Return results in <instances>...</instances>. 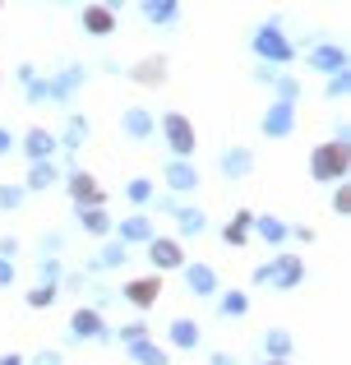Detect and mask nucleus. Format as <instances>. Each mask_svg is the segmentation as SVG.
Here are the masks:
<instances>
[{"label": "nucleus", "instance_id": "nucleus-1", "mask_svg": "<svg viewBox=\"0 0 351 365\" xmlns=\"http://www.w3.org/2000/svg\"><path fill=\"white\" fill-rule=\"evenodd\" d=\"M310 167H315V180H342L347 176V143H319Z\"/></svg>", "mask_w": 351, "mask_h": 365}, {"label": "nucleus", "instance_id": "nucleus-2", "mask_svg": "<svg viewBox=\"0 0 351 365\" xmlns=\"http://www.w3.org/2000/svg\"><path fill=\"white\" fill-rule=\"evenodd\" d=\"M300 273H305V268H300V259H296V255H278L268 268H259L254 277H259V282H273L278 292H291V287L300 282Z\"/></svg>", "mask_w": 351, "mask_h": 365}, {"label": "nucleus", "instance_id": "nucleus-3", "mask_svg": "<svg viewBox=\"0 0 351 365\" xmlns=\"http://www.w3.org/2000/svg\"><path fill=\"white\" fill-rule=\"evenodd\" d=\"M162 134H167V143H172V153H176L180 162H185L189 153L199 148V134H194V125H189L185 116H176V111H172V116H162Z\"/></svg>", "mask_w": 351, "mask_h": 365}, {"label": "nucleus", "instance_id": "nucleus-4", "mask_svg": "<svg viewBox=\"0 0 351 365\" xmlns=\"http://www.w3.org/2000/svg\"><path fill=\"white\" fill-rule=\"evenodd\" d=\"M254 51H259L263 61H291V42L282 37L278 24H268V28H259V33H254Z\"/></svg>", "mask_w": 351, "mask_h": 365}, {"label": "nucleus", "instance_id": "nucleus-5", "mask_svg": "<svg viewBox=\"0 0 351 365\" xmlns=\"http://www.w3.org/2000/svg\"><path fill=\"white\" fill-rule=\"evenodd\" d=\"M291 125H296V111H291V102H273V111L263 116V134H268V139H287Z\"/></svg>", "mask_w": 351, "mask_h": 365}, {"label": "nucleus", "instance_id": "nucleus-6", "mask_svg": "<svg viewBox=\"0 0 351 365\" xmlns=\"http://www.w3.org/2000/svg\"><path fill=\"white\" fill-rule=\"evenodd\" d=\"M310 70H319V74H342L347 70V51H342V46H315V51H310Z\"/></svg>", "mask_w": 351, "mask_h": 365}, {"label": "nucleus", "instance_id": "nucleus-7", "mask_svg": "<svg viewBox=\"0 0 351 365\" xmlns=\"http://www.w3.org/2000/svg\"><path fill=\"white\" fill-rule=\"evenodd\" d=\"M157 292H162V277H139V282L125 287V301L139 305V310H148V305L157 301Z\"/></svg>", "mask_w": 351, "mask_h": 365}, {"label": "nucleus", "instance_id": "nucleus-8", "mask_svg": "<svg viewBox=\"0 0 351 365\" xmlns=\"http://www.w3.org/2000/svg\"><path fill=\"white\" fill-rule=\"evenodd\" d=\"M148 259H153L157 268H180V264H185L180 245L176 241H162V236H153V241H148Z\"/></svg>", "mask_w": 351, "mask_h": 365}, {"label": "nucleus", "instance_id": "nucleus-9", "mask_svg": "<svg viewBox=\"0 0 351 365\" xmlns=\"http://www.w3.org/2000/svg\"><path fill=\"white\" fill-rule=\"evenodd\" d=\"M185 282H189V292H194V296H213L217 292V273L208 264H189L185 268Z\"/></svg>", "mask_w": 351, "mask_h": 365}, {"label": "nucleus", "instance_id": "nucleus-10", "mask_svg": "<svg viewBox=\"0 0 351 365\" xmlns=\"http://www.w3.org/2000/svg\"><path fill=\"white\" fill-rule=\"evenodd\" d=\"M70 333L74 338H102V314L98 310H74V319H70Z\"/></svg>", "mask_w": 351, "mask_h": 365}, {"label": "nucleus", "instance_id": "nucleus-11", "mask_svg": "<svg viewBox=\"0 0 351 365\" xmlns=\"http://www.w3.org/2000/svg\"><path fill=\"white\" fill-rule=\"evenodd\" d=\"M70 195H74V199H79V204H83V208H88V204H93V208H98V204H102V190H98V185H93V176H88V171H79V176H70Z\"/></svg>", "mask_w": 351, "mask_h": 365}, {"label": "nucleus", "instance_id": "nucleus-12", "mask_svg": "<svg viewBox=\"0 0 351 365\" xmlns=\"http://www.w3.org/2000/svg\"><path fill=\"white\" fill-rule=\"evenodd\" d=\"M120 125H125V134H130V139H148V134L157 130V125H153V116H148L144 107H130V111H125V120H120Z\"/></svg>", "mask_w": 351, "mask_h": 365}, {"label": "nucleus", "instance_id": "nucleus-13", "mask_svg": "<svg viewBox=\"0 0 351 365\" xmlns=\"http://www.w3.org/2000/svg\"><path fill=\"white\" fill-rule=\"evenodd\" d=\"M130 79L135 83H162L167 79V61L162 56H148V61H139V70H130Z\"/></svg>", "mask_w": 351, "mask_h": 365}, {"label": "nucleus", "instance_id": "nucleus-14", "mask_svg": "<svg viewBox=\"0 0 351 365\" xmlns=\"http://www.w3.org/2000/svg\"><path fill=\"white\" fill-rule=\"evenodd\" d=\"M167 185H172V190H194L199 185V171L194 167H189V162H172V167H167Z\"/></svg>", "mask_w": 351, "mask_h": 365}, {"label": "nucleus", "instance_id": "nucleus-15", "mask_svg": "<svg viewBox=\"0 0 351 365\" xmlns=\"http://www.w3.org/2000/svg\"><path fill=\"white\" fill-rule=\"evenodd\" d=\"M83 28H88V33H98V37H107L111 28H116V19H111V9L88 5V9H83Z\"/></svg>", "mask_w": 351, "mask_h": 365}, {"label": "nucleus", "instance_id": "nucleus-16", "mask_svg": "<svg viewBox=\"0 0 351 365\" xmlns=\"http://www.w3.org/2000/svg\"><path fill=\"white\" fill-rule=\"evenodd\" d=\"M23 148H28V158H33V162H46V158H51V148H56V139L46 130H28Z\"/></svg>", "mask_w": 351, "mask_h": 365}, {"label": "nucleus", "instance_id": "nucleus-17", "mask_svg": "<svg viewBox=\"0 0 351 365\" xmlns=\"http://www.w3.org/2000/svg\"><path fill=\"white\" fill-rule=\"evenodd\" d=\"M120 241H153V222H148V217H125V222H120Z\"/></svg>", "mask_w": 351, "mask_h": 365}, {"label": "nucleus", "instance_id": "nucleus-18", "mask_svg": "<svg viewBox=\"0 0 351 365\" xmlns=\"http://www.w3.org/2000/svg\"><path fill=\"white\" fill-rule=\"evenodd\" d=\"M130 356H135L139 365H167V351L162 347H157V342H135V347H130Z\"/></svg>", "mask_w": 351, "mask_h": 365}, {"label": "nucleus", "instance_id": "nucleus-19", "mask_svg": "<svg viewBox=\"0 0 351 365\" xmlns=\"http://www.w3.org/2000/svg\"><path fill=\"white\" fill-rule=\"evenodd\" d=\"M144 19H153V24H172V19H176V0H144Z\"/></svg>", "mask_w": 351, "mask_h": 365}, {"label": "nucleus", "instance_id": "nucleus-20", "mask_svg": "<svg viewBox=\"0 0 351 365\" xmlns=\"http://www.w3.org/2000/svg\"><path fill=\"white\" fill-rule=\"evenodd\" d=\"M263 347H268V361H287L291 356V338L282 329H273L268 338H263Z\"/></svg>", "mask_w": 351, "mask_h": 365}, {"label": "nucleus", "instance_id": "nucleus-21", "mask_svg": "<svg viewBox=\"0 0 351 365\" xmlns=\"http://www.w3.org/2000/svg\"><path fill=\"white\" fill-rule=\"evenodd\" d=\"M250 227H254V213H236V222H226V241L231 245H245V236H250Z\"/></svg>", "mask_w": 351, "mask_h": 365}, {"label": "nucleus", "instance_id": "nucleus-22", "mask_svg": "<svg viewBox=\"0 0 351 365\" xmlns=\"http://www.w3.org/2000/svg\"><path fill=\"white\" fill-rule=\"evenodd\" d=\"M194 342H199V324L176 319V324H172V347H194Z\"/></svg>", "mask_w": 351, "mask_h": 365}, {"label": "nucleus", "instance_id": "nucleus-23", "mask_svg": "<svg viewBox=\"0 0 351 365\" xmlns=\"http://www.w3.org/2000/svg\"><path fill=\"white\" fill-rule=\"evenodd\" d=\"M79 222H83V232H93V236L111 232V217L102 213V208H83V213H79Z\"/></svg>", "mask_w": 351, "mask_h": 365}, {"label": "nucleus", "instance_id": "nucleus-24", "mask_svg": "<svg viewBox=\"0 0 351 365\" xmlns=\"http://www.w3.org/2000/svg\"><path fill=\"white\" fill-rule=\"evenodd\" d=\"M56 180H61V171H56L51 162H33V176H28L33 190H46V185H56Z\"/></svg>", "mask_w": 351, "mask_h": 365}, {"label": "nucleus", "instance_id": "nucleus-25", "mask_svg": "<svg viewBox=\"0 0 351 365\" xmlns=\"http://www.w3.org/2000/svg\"><path fill=\"white\" fill-rule=\"evenodd\" d=\"M250 153H245V148H236V153H226V158H222V171H226V176H245V171H250Z\"/></svg>", "mask_w": 351, "mask_h": 365}, {"label": "nucleus", "instance_id": "nucleus-26", "mask_svg": "<svg viewBox=\"0 0 351 365\" xmlns=\"http://www.w3.org/2000/svg\"><path fill=\"white\" fill-rule=\"evenodd\" d=\"M180 232H185V236H194V232H204V227H208V217L204 213H199V208H180Z\"/></svg>", "mask_w": 351, "mask_h": 365}, {"label": "nucleus", "instance_id": "nucleus-27", "mask_svg": "<svg viewBox=\"0 0 351 365\" xmlns=\"http://www.w3.org/2000/svg\"><path fill=\"white\" fill-rule=\"evenodd\" d=\"M51 301H56V282H42V287L28 292V305H33V310H42V305H51Z\"/></svg>", "mask_w": 351, "mask_h": 365}, {"label": "nucleus", "instance_id": "nucleus-28", "mask_svg": "<svg viewBox=\"0 0 351 365\" xmlns=\"http://www.w3.org/2000/svg\"><path fill=\"white\" fill-rule=\"evenodd\" d=\"M259 236L263 241H287V227H282L278 217H259Z\"/></svg>", "mask_w": 351, "mask_h": 365}, {"label": "nucleus", "instance_id": "nucleus-29", "mask_svg": "<svg viewBox=\"0 0 351 365\" xmlns=\"http://www.w3.org/2000/svg\"><path fill=\"white\" fill-rule=\"evenodd\" d=\"M120 259H125V245H107V250L98 255V268H116Z\"/></svg>", "mask_w": 351, "mask_h": 365}, {"label": "nucleus", "instance_id": "nucleus-30", "mask_svg": "<svg viewBox=\"0 0 351 365\" xmlns=\"http://www.w3.org/2000/svg\"><path fill=\"white\" fill-rule=\"evenodd\" d=\"M222 310H226V314H245V310H250V296L231 292V296H226V301H222Z\"/></svg>", "mask_w": 351, "mask_h": 365}, {"label": "nucleus", "instance_id": "nucleus-31", "mask_svg": "<svg viewBox=\"0 0 351 365\" xmlns=\"http://www.w3.org/2000/svg\"><path fill=\"white\" fill-rule=\"evenodd\" d=\"M120 338L135 347V342H144V338H148V324H125V329H120Z\"/></svg>", "mask_w": 351, "mask_h": 365}, {"label": "nucleus", "instance_id": "nucleus-32", "mask_svg": "<svg viewBox=\"0 0 351 365\" xmlns=\"http://www.w3.org/2000/svg\"><path fill=\"white\" fill-rule=\"evenodd\" d=\"M148 195H153L148 180H130V199H135V204H148Z\"/></svg>", "mask_w": 351, "mask_h": 365}, {"label": "nucleus", "instance_id": "nucleus-33", "mask_svg": "<svg viewBox=\"0 0 351 365\" xmlns=\"http://www.w3.org/2000/svg\"><path fill=\"white\" fill-rule=\"evenodd\" d=\"M83 139V120H70V134H65V148H79Z\"/></svg>", "mask_w": 351, "mask_h": 365}, {"label": "nucleus", "instance_id": "nucleus-34", "mask_svg": "<svg viewBox=\"0 0 351 365\" xmlns=\"http://www.w3.org/2000/svg\"><path fill=\"white\" fill-rule=\"evenodd\" d=\"M333 208H337V213H351V190H347V185L333 195Z\"/></svg>", "mask_w": 351, "mask_h": 365}, {"label": "nucleus", "instance_id": "nucleus-35", "mask_svg": "<svg viewBox=\"0 0 351 365\" xmlns=\"http://www.w3.org/2000/svg\"><path fill=\"white\" fill-rule=\"evenodd\" d=\"M19 199H23V195H19V190H9V185H0V208H14V204H19Z\"/></svg>", "mask_w": 351, "mask_h": 365}, {"label": "nucleus", "instance_id": "nucleus-36", "mask_svg": "<svg viewBox=\"0 0 351 365\" xmlns=\"http://www.w3.org/2000/svg\"><path fill=\"white\" fill-rule=\"evenodd\" d=\"M14 282V259H0V287Z\"/></svg>", "mask_w": 351, "mask_h": 365}, {"label": "nucleus", "instance_id": "nucleus-37", "mask_svg": "<svg viewBox=\"0 0 351 365\" xmlns=\"http://www.w3.org/2000/svg\"><path fill=\"white\" fill-rule=\"evenodd\" d=\"M33 365H61V351H37Z\"/></svg>", "mask_w": 351, "mask_h": 365}, {"label": "nucleus", "instance_id": "nucleus-38", "mask_svg": "<svg viewBox=\"0 0 351 365\" xmlns=\"http://www.w3.org/2000/svg\"><path fill=\"white\" fill-rule=\"evenodd\" d=\"M0 365H28V361L19 356V351H5V356H0Z\"/></svg>", "mask_w": 351, "mask_h": 365}, {"label": "nucleus", "instance_id": "nucleus-39", "mask_svg": "<svg viewBox=\"0 0 351 365\" xmlns=\"http://www.w3.org/2000/svg\"><path fill=\"white\" fill-rule=\"evenodd\" d=\"M9 148H14V143H9V130H0V158H5Z\"/></svg>", "mask_w": 351, "mask_h": 365}, {"label": "nucleus", "instance_id": "nucleus-40", "mask_svg": "<svg viewBox=\"0 0 351 365\" xmlns=\"http://www.w3.org/2000/svg\"><path fill=\"white\" fill-rule=\"evenodd\" d=\"M213 365H231V356H213Z\"/></svg>", "mask_w": 351, "mask_h": 365}, {"label": "nucleus", "instance_id": "nucleus-41", "mask_svg": "<svg viewBox=\"0 0 351 365\" xmlns=\"http://www.w3.org/2000/svg\"><path fill=\"white\" fill-rule=\"evenodd\" d=\"M268 365H287V361H268Z\"/></svg>", "mask_w": 351, "mask_h": 365}]
</instances>
